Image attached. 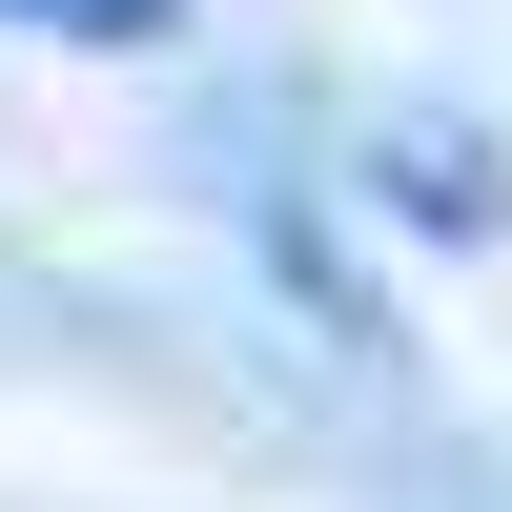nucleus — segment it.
<instances>
[{
    "mask_svg": "<svg viewBox=\"0 0 512 512\" xmlns=\"http://www.w3.org/2000/svg\"><path fill=\"white\" fill-rule=\"evenodd\" d=\"M0 21H62V41H164L185 0H0Z\"/></svg>",
    "mask_w": 512,
    "mask_h": 512,
    "instance_id": "1",
    "label": "nucleus"
}]
</instances>
